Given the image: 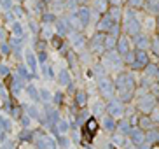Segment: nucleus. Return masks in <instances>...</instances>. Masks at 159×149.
I'll return each instance as SVG.
<instances>
[{
  "instance_id": "f257e3e1",
  "label": "nucleus",
  "mask_w": 159,
  "mask_h": 149,
  "mask_svg": "<svg viewBox=\"0 0 159 149\" xmlns=\"http://www.w3.org/2000/svg\"><path fill=\"white\" fill-rule=\"evenodd\" d=\"M96 132H98V121L91 118V119H88V123L84 125V130H82V139H84V142H91Z\"/></svg>"
}]
</instances>
